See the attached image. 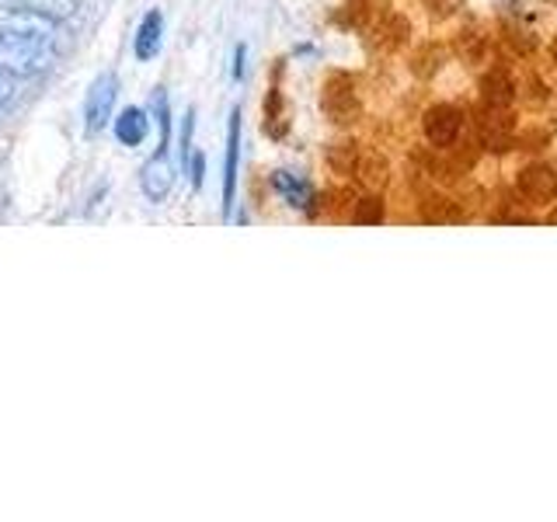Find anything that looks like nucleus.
<instances>
[{"label": "nucleus", "mask_w": 557, "mask_h": 522, "mask_svg": "<svg viewBox=\"0 0 557 522\" xmlns=\"http://www.w3.org/2000/svg\"><path fill=\"white\" fill-rule=\"evenodd\" d=\"M352 223L359 226H380L383 223V202L376 196H366L356 202V213H352Z\"/></svg>", "instance_id": "2eb2a0df"}, {"label": "nucleus", "mask_w": 557, "mask_h": 522, "mask_svg": "<svg viewBox=\"0 0 557 522\" xmlns=\"http://www.w3.org/2000/svg\"><path fill=\"white\" fill-rule=\"evenodd\" d=\"M161 42H164V14L161 11H147V17L136 28V42H133L136 60L150 63L157 52H161Z\"/></svg>", "instance_id": "9d476101"}, {"label": "nucleus", "mask_w": 557, "mask_h": 522, "mask_svg": "<svg viewBox=\"0 0 557 522\" xmlns=\"http://www.w3.org/2000/svg\"><path fill=\"white\" fill-rule=\"evenodd\" d=\"M150 133V115L144 109H126L115 119V139L122 147H139Z\"/></svg>", "instance_id": "9b49d317"}, {"label": "nucleus", "mask_w": 557, "mask_h": 522, "mask_svg": "<svg viewBox=\"0 0 557 522\" xmlns=\"http://www.w3.org/2000/svg\"><path fill=\"white\" fill-rule=\"evenodd\" d=\"M139 188L150 202H164L174 188V161H171V133H161V147L139 171Z\"/></svg>", "instance_id": "f03ea898"}, {"label": "nucleus", "mask_w": 557, "mask_h": 522, "mask_svg": "<svg viewBox=\"0 0 557 522\" xmlns=\"http://www.w3.org/2000/svg\"><path fill=\"white\" fill-rule=\"evenodd\" d=\"M57 63V28L49 17L17 11L0 25V74L14 80L39 77Z\"/></svg>", "instance_id": "f257e3e1"}, {"label": "nucleus", "mask_w": 557, "mask_h": 522, "mask_svg": "<svg viewBox=\"0 0 557 522\" xmlns=\"http://www.w3.org/2000/svg\"><path fill=\"white\" fill-rule=\"evenodd\" d=\"M359 161H362V153L356 150V144H338V147L327 150V164L338 174H356Z\"/></svg>", "instance_id": "4468645a"}, {"label": "nucleus", "mask_w": 557, "mask_h": 522, "mask_svg": "<svg viewBox=\"0 0 557 522\" xmlns=\"http://www.w3.org/2000/svg\"><path fill=\"white\" fill-rule=\"evenodd\" d=\"M516 98V84L505 70H487L481 77V101L495 104V109H509V101Z\"/></svg>", "instance_id": "f8f14e48"}, {"label": "nucleus", "mask_w": 557, "mask_h": 522, "mask_svg": "<svg viewBox=\"0 0 557 522\" xmlns=\"http://www.w3.org/2000/svg\"><path fill=\"white\" fill-rule=\"evenodd\" d=\"M519 196L530 202H554L557 199V174L547 164H530L519 171Z\"/></svg>", "instance_id": "1a4fd4ad"}, {"label": "nucleus", "mask_w": 557, "mask_h": 522, "mask_svg": "<svg viewBox=\"0 0 557 522\" xmlns=\"http://www.w3.org/2000/svg\"><path fill=\"white\" fill-rule=\"evenodd\" d=\"M460 126H463V115L460 109H453V104H432L425 112V139L432 147H453L460 136Z\"/></svg>", "instance_id": "0eeeda50"}, {"label": "nucleus", "mask_w": 557, "mask_h": 522, "mask_svg": "<svg viewBox=\"0 0 557 522\" xmlns=\"http://www.w3.org/2000/svg\"><path fill=\"white\" fill-rule=\"evenodd\" d=\"M550 223H554V226H557V209H554V213H550Z\"/></svg>", "instance_id": "6ab92c4d"}, {"label": "nucleus", "mask_w": 557, "mask_h": 522, "mask_svg": "<svg viewBox=\"0 0 557 522\" xmlns=\"http://www.w3.org/2000/svg\"><path fill=\"white\" fill-rule=\"evenodd\" d=\"M272 188L286 199L289 209H300L304 216L318 213V188H313V182L304 178V174H296V171H275L272 174Z\"/></svg>", "instance_id": "39448f33"}, {"label": "nucleus", "mask_w": 557, "mask_h": 522, "mask_svg": "<svg viewBox=\"0 0 557 522\" xmlns=\"http://www.w3.org/2000/svg\"><path fill=\"white\" fill-rule=\"evenodd\" d=\"M115 98H119V77L115 74H101L91 91L84 98V129L87 133H101L104 126L112 122V109H115Z\"/></svg>", "instance_id": "7ed1b4c3"}, {"label": "nucleus", "mask_w": 557, "mask_h": 522, "mask_svg": "<svg viewBox=\"0 0 557 522\" xmlns=\"http://www.w3.org/2000/svg\"><path fill=\"white\" fill-rule=\"evenodd\" d=\"M188 174H191V188H202V178H206V157L202 153H196L191 150V157H188Z\"/></svg>", "instance_id": "dca6fc26"}, {"label": "nucleus", "mask_w": 557, "mask_h": 522, "mask_svg": "<svg viewBox=\"0 0 557 522\" xmlns=\"http://www.w3.org/2000/svg\"><path fill=\"white\" fill-rule=\"evenodd\" d=\"M244 70H248V46L244 42H237V49H234V80H244Z\"/></svg>", "instance_id": "a211bd4d"}, {"label": "nucleus", "mask_w": 557, "mask_h": 522, "mask_svg": "<svg viewBox=\"0 0 557 522\" xmlns=\"http://www.w3.org/2000/svg\"><path fill=\"white\" fill-rule=\"evenodd\" d=\"M512 112L495 109V104H484L478 109V136H481V147L492 150V153H505L512 150Z\"/></svg>", "instance_id": "20e7f679"}, {"label": "nucleus", "mask_w": 557, "mask_h": 522, "mask_svg": "<svg viewBox=\"0 0 557 522\" xmlns=\"http://www.w3.org/2000/svg\"><path fill=\"white\" fill-rule=\"evenodd\" d=\"M237 167H240V109L231 112L226 126V164H223V220H231L237 199Z\"/></svg>", "instance_id": "423d86ee"}, {"label": "nucleus", "mask_w": 557, "mask_h": 522, "mask_svg": "<svg viewBox=\"0 0 557 522\" xmlns=\"http://www.w3.org/2000/svg\"><path fill=\"white\" fill-rule=\"evenodd\" d=\"M550 52H554V63H557V42H554V49H550Z\"/></svg>", "instance_id": "aec40b11"}, {"label": "nucleus", "mask_w": 557, "mask_h": 522, "mask_svg": "<svg viewBox=\"0 0 557 522\" xmlns=\"http://www.w3.org/2000/svg\"><path fill=\"white\" fill-rule=\"evenodd\" d=\"M11 4L17 11L42 14V17H49V22H60V17H70L81 8V0H11Z\"/></svg>", "instance_id": "ddd939ff"}, {"label": "nucleus", "mask_w": 557, "mask_h": 522, "mask_svg": "<svg viewBox=\"0 0 557 522\" xmlns=\"http://www.w3.org/2000/svg\"><path fill=\"white\" fill-rule=\"evenodd\" d=\"M17 98V87H14V77H8V74H0V112L8 109V104Z\"/></svg>", "instance_id": "f3484780"}, {"label": "nucleus", "mask_w": 557, "mask_h": 522, "mask_svg": "<svg viewBox=\"0 0 557 522\" xmlns=\"http://www.w3.org/2000/svg\"><path fill=\"white\" fill-rule=\"evenodd\" d=\"M324 112L331 122H356L359 119V101H356V91H352V80L345 77H331L324 84Z\"/></svg>", "instance_id": "6e6552de"}]
</instances>
